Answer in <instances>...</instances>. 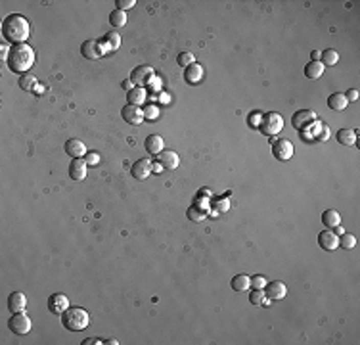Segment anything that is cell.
<instances>
[{
    "label": "cell",
    "mask_w": 360,
    "mask_h": 345,
    "mask_svg": "<svg viewBox=\"0 0 360 345\" xmlns=\"http://www.w3.org/2000/svg\"><path fill=\"white\" fill-rule=\"evenodd\" d=\"M8 309L12 313H23L27 309V295L21 292H14L8 297Z\"/></svg>",
    "instance_id": "d6986e66"
},
{
    "label": "cell",
    "mask_w": 360,
    "mask_h": 345,
    "mask_svg": "<svg viewBox=\"0 0 360 345\" xmlns=\"http://www.w3.org/2000/svg\"><path fill=\"white\" fill-rule=\"evenodd\" d=\"M335 232H338V236H341V234L345 232V230H343V228H341V225H339V226H335Z\"/></svg>",
    "instance_id": "ab89813d"
},
{
    "label": "cell",
    "mask_w": 360,
    "mask_h": 345,
    "mask_svg": "<svg viewBox=\"0 0 360 345\" xmlns=\"http://www.w3.org/2000/svg\"><path fill=\"white\" fill-rule=\"evenodd\" d=\"M320 61H322L324 68H333L335 63L339 61V54L333 50V48H328V50H324L322 56H320Z\"/></svg>",
    "instance_id": "83f0119b"
},
{
    "label": "cell",
    "mask_w": 360,
    "mask_h": 345,
    "mask_svg": "<svg viewBox=\"0 0 360 345\" xmlns=\"http://www.w3.org/2000/svg\"><path fill=\"white\" fill-rule=\"evenodd\" d=\"M117 4V10H121V12H125V10H128V8H134V0H117L115 2Z\"/></svg>",
    "instance_id": "d590c367"
},
{
    "label": "cell",
    "mask_w": 360,
    "mask_h": 345,
    "mask_svg": "<svg viewBox=\"0 0 360 345\" xmlns=\"http://www.w3.org/2000/svg\"><path fill=\"white\" fill-rule=\"evenodd\" d=\"M339 144H343V146H353L356 142V131L353 128H339L338 135H335Z\"/></svg>",
    "instance_id": "484cf974"
},
{
    "label": "cell",
    "mask_w": 360,
    "mask_h": 345,
    "mask_svg": "<svg viewBox=\"0 0 360 345\" xmlns=\"http://www.w3.org/2000/svg\"><path fill=\"white\" fill-rule=\"evenodd\" d=\"M264 293H266V297L272 301H280L284 299L285 295H287V286L284 282H280V280H274V282H266L264 286Z\"/></svg>",
    "instance_id": "8fae6325"
},
{
    "label": "cell",
    "mask_w": 360,
    "mask_h": 345,
    "mask_svg": "<svg viewBox=\"0 0 360 345\" xmlns=\"http://www.w3.org/2000/svg\"><path fill=\"white\" fill-rule=\"evenodd\" d=\"M127 98L130 105H142L144 102H146V98H148V92H146V89H142V87H134L132 90H128Z\"/></svg>",
    "instance_id": "d4e9b609"
},
{
    "label": "cell",
    "mask_w": 360,
    "mask_h": 345,
    "mask_svg": "<svg viewBox=\"0 0 360 345\" xmlns=\"http://www.w3.org/2000/svg\"><path fill=\"white\" fill-rule=\"evenodd\" d=\"M8 326H10V330L14 332V334H17V336H25V334H29L31 332V318L25 313H14V316L10 318V322H8Z\"/></svg>",
    "instance_id": "8992f818"
},
{
    "label": "cell",
    "mask_w": 360,
    "mask_h": 345,
    "mask_svg": "<svg viewBox=\"0 0 360 345\" xmlns=\"http://www.w3.org/2000/svg\"><path fill=\"white\" fill-rule=\"evenodd\" d=\"M130 172H132V177L136 180H146L153 172V161L151 159H138L132 165Z\"/></svg>",
    "instance_id": "7c38bea8"
},
{
    "label": "cell",
    "mask_w": 360,
    "mask_h": 345,
    "mask_svg": "<svg viewBox=\"0 0 360 345\" xmlns=\"http://www.w3.org/2000/svg\"><path fill=\"white\" fill-rule=\"evenodd\" d=\"M35 84H37V79H35L33 75H25L19 79V87H21L23 90H31Z\"/></svg>",
    "instance_id": "d6a6232c"
},
{
    "label": "cell",
    "mask_w": 360,
    "mask_h": 345,
    "mask_svg": "<svg viewBox=\"0 0 360 345\" xmlns=\"http://www.w3.org/2000/svg\"><path fill=\"white\" fill-rule=\"evenodd\" d=\"M322 225L326 226V228H330V230H333L335 226L341 225V215H339V211L335 209H326L322 213Z\"/></svg>",
    "instance_id": "603a6c76"
},
{
    "label": "cell",
    "mask_w": 360,
    "mask_h": 345,
    "mask_svg": "<svg viewBox=\"0 0 360 345\" xmlns=\"http://www.w3.org/2000/svg\"><path fill=\"white\" fill-rule=\"evenodd\" d=\"M251 286L255 288V290H263L264 286H266V278L263 274H255V276L251 278Z\"/></svg>",
    "instance_id": "836d02e7"
},
{
    "label": "cell",
    "mask_w": 360,
    "mask_h": 345,
    "mask_svg": "<svg viewBox=\"0 0 360 345\" xmlns=\"http://www.w3.org/2000/svg\"><path fill=\"white\" fill-rule=\"evenodd\" d=\"M65 154H68L69 158L79 159V158H84V156L88 154V150H86L84 142L77 140V138H71V140L65 142Z\"/></svg>",
    "instance_id": "ac0fdd59"
},
{
    "label": "cell",
    "mask_w": 360,
    "mask_h": 345,
    "mask_svg": "<svg viewBox=\"0 0 360 345\" xmlns=\"http://www.w3.org/2000/svg\"><path fill=\"white\" fill-rule=\"evenodd\" d=\"M69 309V299L65 293H52L48 297V311L52 315H63Z\"/></svg>",
    "instance_id": "9c48e42d"
},
{
    "label": "cell",
    "mask_w": 360,
    "mask_h": 345,
    "mask_svg": "<svg viewBox=\"0 0 360 345\" xmlns=\"http://www.w3.org/2000/svg\"><path fill=\"white\" fill-rule=\"evenodd\" d=\"M151 79H153V69L150 66H138V68L132 69V73H130V81L134 87H146V84L151 83Z\"/></svg>",
    "instance_id": "ba28073f"
},
{
    "label": "cell",
    "mask_w": 360,
    "mask_h": 345,
    "mask_svg": "<svg viewBox=\"0 0 360 345\" xmlns=\"http://www.w3.org/2000/svg\"><path fill=\"white\" fill-rule=\"evenodd\" d=\"M31 33V25L27 21V17H23L19 14H12L8 15L6 19L2 21V35L8 42H14V45H23L27 38H29Z\"/></svg>",
    "instance_id": "6da1fadb"
},
{
    "label": "cell",
    "mask_w": 360,
    "mask_h": 345,
    "mask_svg": "<svg viewBox=\"0 0 360 345\" xmlns=\"http://www.w3.org/2000/svg\"><path fill=\"white\" fill-rule=\"evenodd\" d=\"M324 69L326 68L322 66V61H308L305 66V77L310 81H318L324 75Z\"/></svg>",
    "instance_id": "7402d4cb"
},
{
    "label": "cell",
    "mask_w": 360,
    "mask_h": 345,
    "mask_svg": "<svg viewBox=\"0 0 360 345\" xmlns=\"http://www.w3.org/2000/svg\"><path fill=\"white\" fill-rule=\"evenodd\" d=\"M158 163L163 167V169H167V171H174V169L178 167V163H180V158H178V154H176V152L165 150V152H161V154H159Z\"/></svg>",
    "instance_id": "2e32d148"
},
{
    "label": "cell",
    "mask_w": 360,
    "mask_h": 345,
    "mask_svg": "<svg viewBox=\"0 0 360 345\" xmlns=\"http://www.w3.org/2000/svg\"><path fill=\"white\" fill-rule=\"evenodd\" d=\"M86 172H88V163H86V159L79 158V159H73L71 161V165H69V177L73 180H84L86 179Z\"/></svg>",
    "instance_id": "9a60e30c"
},
{
    "label": "cell",
    "mask_w": 360,
    "mask_h": 345,
    "mask_svg": "<svg viewBox=\"0 0 360 345\" xmlns=\"http://www.w3.org/2000/svg\"><path fill=\"white\" fill-rule=\"evenodd\" d=\"M100 46H102V52H115L117 48L121 46V37L119 33H107L102 40H100Z\"/></svg>",
    "instance_id": "ffe728a7"
},
{
    "label": "cell",
    "mask_w": 360,
    "mask_h": 345,
    "mask_svg": "<svg viewBox=\"0 0 360 345\" xmlns=\"http://www.w3.org/2000/svg\"><path fill=\"white\" fill-rule=\"evenodd\" d=\"M318 246L326 251H333V249L339 248V236L338 234H333V230H322V232L318 234Z\"/></svg>",
    "instance_id": "4fadbf2b"
},
{
    "label": "cell",
    "mask_w": 360,
    "mask_h": 345,
    "mask_svg": "<svg viewBox=\"0 0 360 345\" xmlns=\"http://www.w3.org/2000/svg\"><path fill=\"white\" fill-rule=\"evenodd\" d=\"M109 23H111L113 27H117V29H119V27H125V25H127V14L115 8L111 14H109Z\"/></svg>",
    "instance_id": "f1b7e54d"
},
{
    "label": "cell",
    "mask_w": 360,
    "mask_h": 345,
    "mask_svg": "<svg viewBox=\"0 0 360 345\" xmlns=\"http://www.w3.org/2000/svg\"><path fill=\"white\" fill-rule=\"evenodd\" d=\"M345 98H347V102H356V100H358V90H356V89L347 90Z\"/></svg>",
    "instance_id": "74e56055"
},
{
    "label": "cell",
    "mask_w": 360,
    "mask_h": 345,
    "mask_svg": "<svg viewBox=\"0 0 360 345\" xmlns=\"http://www.w3.org/2000/svg\"><path fill=\"white\" fill-rule=\"evenodd\" d=\"M176 61H178V66H182V68H188L190 63H195V58L192 52H182L178 58H176Z\"/></svg>",
    "instance_id": "1f68e13d"
},
{
    "label": "cell",
    "mask_w": 360,
    "mask_h": 345,
    "mask_svg": "<svg viewBox=\"0 0 360 345\" xmlns=\"http://www.w3.org/2000/svg\"><path fill=\"white\" fill-rule=\"evenodd\" d=\"M349 102H347L345 94H341V92H333L330 98H328V107L333 110V112H343Z\"/></svg>",
    "instance_id": "cb8c5ba5"
},
{
    "label": "cell",
    "mask_w": 360,
    "mask_h": 345,
    "mask_svg": "<svg viewBox=\"0 0 360 345\" xmlns=\"http://www.w3.org/2000/svg\"><path fill=\"white\" fill-rule=\"evenodd\" d=\"M90 324L88 311L81 307H69L63 315H61V326H65L69 332H81Z\"/></svg>",
    "instance_id": "3957f363"
},
{
    "label": "cell",
    "mask_w": 360,
    "mask_h": 345,
    "mask_svg": "<svg viewBox=\"0 0 360 345\" xmlns=\"http://www.w3.org/2000/svg\"><path fill=\"white\" fill-rule=\"evenodd\" d=\"M339 246L343 249H354L356 248V236L349 232H343L339 236Z\"/></svg>",
    "instance_id": "f546056e"
},
{
    "label": "cell",
    "mask_w": 360,
    "mask_h": 345,
    "mask_svg": "<svg viewBox=\"0 0 360 345\" xmlns=\"http://www.w3.org/2000/svg\"><path fill=\"white\" fill-rule=\"evenodd\" d=\"M121 115H123V119L125 123L128 125H132V127H138L144 119H146V112H144L140 105H125L123 110H121Z\"/></svg>",
    "instance_id": "52a82bcc"
},
{
    "label": "cell",
    "mask_w": 360,
    "mask_h": 345,
    "mask_svg": "<svg viewBox=\"0 0 360 345\" xmlns=\"http://www.w3.org/2000/svg\"><path fill=\"white\" fill-rule=\"evenodd\" d=\"M203 75H205V71L199 63H190L188 68H184V81L188 84H197L203 81Z\"/></svg>",
    "instance_id": "e0dca14e"
},
{
    "label": "cell",
    "mask_w": 360,
    "mask_h": 345,
    "mask_svg": "<svg viewBox=\"0 0 360 345\" xmlns=\"http://www.w3.org/2000/svg\"><path fill=\"white\" fill-rule=\"evenodd\" d=\"M259 128H261V133L266 136H276L282 128H284V119H282V115L276 112H270V113H264L263 117H261V123H259Z\"/></svg>",
    "instance_id": "277c9868"
},
{
    "label": "cell",
    "mask_w": 360,
    "mask_h": 345,
    "mask_svg": "<svg viewBox=\"0 0 360 345\" xmlns=\"http://www.w3.org/2000/svg\"><path fill=\"white\" fill-rule=\"evenodd\" d=\"M263 290H253L251 295H249V301L253 303V305H263Z\"/></svg>",
    "instance_id": "e575fe53"
},
{
    "label": "cell",
    "mask_w": 360,
    "mask_h": 345,
    "mask_svg": "<svg viewBox=\"0 0 360 345\" xmlns=\"http://www.w3.org/2000/svg\"><path fill=\"white\" fill-rule=\"evenodd\" d=\"M188 217H190V221H197V223H199V221H203V219L207 217V211L192 205V207L188 209Z\"/></svg>",
    "instance_id": "4dcf8cb0"
},
{
    "label": "cell",
    "mask_w": 360,
    "mask_h": 345,
    "mask_svg": "<svg viewBox=\"0 0 360 345\" xmlns=\"http://www.w3.org/2000/svg\"><path fill=\"white\" fill-rule=\"evenodd\" d=\"M316 121V113L310 112V110H299V112L293 113L291 117V125L293 128H297V131H303L305 127H308L310 123H314Z\"/></svg>",
    "instance_id": "30bf717a"
},
{
    "label": "cell",
    "mask_w": 360,
    "mask_h": 345,
    "mask_svg": "<svg viewBox=\"0 0 360 345\" xmlns=\"http://www.w3.org/2000/svg\"><path fill=\"white\" fill-rule=\"evenodd\" d=\"M293 152H295V148H293L291 140H287V138H280V140L272 142V154L278 161H289L293 158Z\"/></svg>",
    "instance_id": "5b68a950"
},
{
    "label": "cell",
    "mask_w": 360,
    "mask_h": 345,
    "mask_svg": "<svg viewBox=\"0 0 360 345\" xmlns=\"http://www.w3.org/2000/svg\"><path fill=\"white\" fill-rule=\"evenodd\" d=\"M123 89H125V90H132V89H134V84H132V81L128 79V81H125V83H123Z\"/></svg>",
    "instance_id": "f35d334b"
},
{
    "label": "cell",
    "mask_w": 360,
    "mask_h": 345,
    "mask_svg": "<svg viewBox=\"0 0 360 345\" xmlns=\"http://www.w3.org/2000/svg\"><path fill=\"white\" fill-rule=\"evenodd\" d=\"M35 60H37L35 50L27 42H23V45H14L10 48L6 63L10 71H14V73H27L35 66Z\"/></svg>",
    "instance_id": "7a4b0ae2"
},
{
    "label": "cell",
    "mask_w": 360,
    "mask_h": 345,
    "mask_svg": "<svg viewBox=\"0 0 360 345\" xmlns=\"http://www.w3.org/2000/svg\"><path fill=\"white\" fill-rule=\"evenodd\" d=\"M251 286V278L248 274H236L232 278V290L234 292H245Z\"/></svg>",
    "instance_id": "4316f807"
},
{
    "label": "cell",
    "mask_w": 360,
    "mask_h": 345,
    "mask_svg": "<svg viewBox=\"0 0 360 345\" xmlns=\"http://www.w3.org/2000/svg\"><path fill=\"white\" fill-rule=\"evenodd\" d=\"M86 163L88 165H98L100 163V154L98 152H88L86 154Z\"/></svg>",
    "instance_id": "8d00e7d4"
},
{
    "label": "cell",
    "mask_w": 360,
    "mask_h": 345,
    "mask_svg": "<svg viewBox=\"0 0 360 345\" xmlns=\"http://www.w3.org/2000/svg\"><path fill=\"white\" fill-rule=\"evenodd\" d=\"M81 54H83L86 60H98V58H102V46H100V40L96 38H88V40H84L83 46H81Z\"/></svg>",
    "instance_id": "5bb4252c"
},
{
    "label": "cell",
    "mask_w": 360,
    "mask_h": 345,
    "mask_svg": "<svg viewBox=\"0 0 360 345\" xmlns=\"http://www.w3.org/2000/svg\"><path fill=\"white\" fill-rule=\"evenodd\" d=\"M163 146H165V142L159 135H150L146 138V150L150 156H159L163 152Z\"/></svg>",
    "instance_id": "44dd1931"
}]
</instances>
